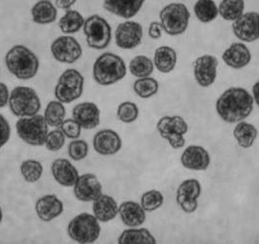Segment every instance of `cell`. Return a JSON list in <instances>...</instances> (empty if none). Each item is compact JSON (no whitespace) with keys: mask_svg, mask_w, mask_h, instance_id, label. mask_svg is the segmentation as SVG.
Segmentation results:
<instances>
[{"mask_svg":"<svg viewBox=\"0 0 259 244\" xmlns=\"http://www.w3.org/2000/svg\"><path fill=\"white\" fill-rule=\"evenodd\" d=\"M16 130L21 140L29 146H44L48 134V123L44 116L35 115L21 117L16 123Z\"/></svg>","mask_w":259,"mask_h":244,"instance_id":"7","label":"cell"},{"mask_svg":"<svg viewBox=\"0 0 259 244\" xmlns=\"http://www.w3.org/2000/svg\"><path fill=\"white\" fill-rule=\"evenodd\" d=\"M92 208L95 217L103 223L112 221L118 215L119 210L116 200L112 196L104 193L93 201Z\"/></svg>","mask_w":259,"mask_h":244,"instance_id":"24","label":"cell"},{"mask_svg":"<svg viewBox=\"0 0 259 244\" xmlns=\"http://www.w3.org/2000/svg\"><path fill=\"white\" fill-rule=\"evenodd\" d=\"M85 23L82 14L77 10H67L59 21V27L65 34L70 36L78 32Z\"/></svg>","mask_w":259,"mask_h":244,"instance_id":"29","label":"cell"},{"mask_svg":"<svg viewBox=\"0 0 259 244\" xmlns=\"http://www.w3.org/2000/svg\"><path fill=\"white\" fill-rule=\"evenodd\" d=\"M100 221L94 214L81 213L72 219L67 226L69 237L78 243L88 244L95 242L101 234Z\"/></svg>","mask_w":259,"mask_h":244,"instance_id":"5","label":"cell"},{"mask_svg":"<svg viewBox=\"0 0 259 244\" xmlns=\"http://www.w3.org/2000/svg\"><path fill=\"white\" fill-rule=\"evenodd\" d=\"M135 93L142 99H148L157 94L159 83L155 78L147 77L139 78L134 83Z\"/></svg>","mask_w":259,"mask_h":244,"instance_id":"35","label":"cell"},{"mask_svg":"<svg viewBox=\"0 0 259 244\" xmlns=\"http://www.w3.org/2000/svg\"><path fill=\"white\" fill-rule=\"evenodd\" d=\"M72 117L83 129L91 130L101 122V111L93 102L77 103L72 110Z\"/></svg>","mask_w":259,"mask_h":244,"instance_id":"17","label":"cell"},{"mask_svg":"<svg viewBox=\"0 0 259 244\" xmlns=\"http://www.w3.org/2000/svg\"><path fill=\"white\" fill-rule=\"evenodd\" d=\"M73 187L75 197L83 202H93L103 193L102 184L94 174H83L79 176Z\"/></svg>","mask_w":259,"mask_h":244,"instance_id":"16","label":"cell"},{"mask_svg":"<svg viewBox=\"0 0 259 244\" xmlns=\"http://www.w3.org/2000/svg\"><path fill=\"white\" fill-rule=\"evenodd\" d=\"M21 174L26 183L33 184L38 182L43 174L42 164L35 159H27L21 164Z\"/></svg>","mask_w":259,"mask_h":244,"instance_id":"36","label":"cell"},{"mask_svg":"<svg viewBox=\"0 0 259 244\" xmlns=\"http://www.w3.org/2000/svg\"><path fill=\"white\" fill-rule=\"evenodd\" d=\"M127 66L116 54L105 52L97 58L93 65V77L102 86L115 84L126 77Z\"/></svg>","mask_w":259,"mask_h":244,"instance_id":"3","label":"cell"},{"mask_svg":"<svg viewBox=\"0 0 259 244\" xmlns=\"http://www.w3.org/2000/svg\"><path fill=\"white\" fill-rule=\"evenodd\" d=\"M51 53L54 59L60 63L74 64L81 58L83 50L77 39L66 34L53 41Z\"/></svg>","mask_w":259,"mask_h":244,"instance_id":"11","label":"cell"},{"mask_svg":"<svg viewBox=\"0 0 259 244\" xmlns=\"http://www.w3.org/2000/svg\"><path fill=\"white\" fill-rule=\"evenodd\" d=\"M254 100L248 91L231 87L224 91L217 101V112L222 120L228 123L241 122L253 110Z\"/></svg>","mask_w":259,"mask_h":244,"instance_id":"1","label":"cell"},{"mask_svg":"<svg viewBox=\"0 0 259 244\" xmlns=\"http://www.w3.org/2000/svg\"><path fill=\"white\" fill-rule=\"evenodd\" d=\"M218 65L219 61L212 55H203L197 58L193 64L197 83L202 87L212 85L218 76Z\"/></svg>","mask_w":259,"mask_h":244,"instance_id":"15","label":"cell"},{"mask_svg":"<svg viewBox=\"0 0 259 244\" xmlns=\"http://www.w3.org/2000/svg\"><path fill=\"white\" fill-rule=\"evenodd\" d=\"M178 56L169 46H161L157 48L154 53L153 63L156 68L162 74H168L172 72L177 65Z\"/></svg>","mask_w":259,"mask_h":244,"instance_id":"27","label":"cell"},{"mask_svg":"<svg viewBox=\"0 0 259 244\" xmlns=\"http://www.w3.org/2000/svg\"><path fill=\"white\" fill-rule=\"evenodd\" d=\"M11 127L7 119L0 115V149L4 147L10 139Z\"/></svg>","mask_w":259,"mask_h":244,"instance_id":"42","label":"cell"},{"mask_svg":"<svg viewBox=\"0 0 259 244\" xmlns=\"http://www.w3.org/2000/svg\"><path fill=\"white\" fill-rule=\"evenodd\" d=\"M245 11L244 0H221L219 5V15L228 22H234L239 19Z\"/></svg>","mask_w":259,"mask_h":244,"instance_id":"31","label":"cell"},{"mask_svg":"<svg viewBox=\"0 0 259 244\" xmlns=\"http://www.w3.org/2000/svg\"><path fill=\"white\" fill-rule=\"evenodd\" d=\"M164 203V196L159 191H149L143 194L141 199V205L143 209L148 212L155 211Z\"/></svg>","mask_w":259,"mask_h":244,"instance_id":"38","label":"cell"},{"mask_svg":"<svg viewBox=\"0 0 259 244\" xmlns=\"http://www.w3.org/2000/svg\"><path fill=\"white\" fill-rule=\"evenodd\" d=\"M159 17L163 30L168 36L177 37L184 33L187 29L190 12L185 4L174 2L166 5L161 10Z\"/></svg>","mask_w":259,"mask_h":244,"instance_id":"4","label":"cell"},{"mask_svg":"<svg viewBox=\"0 0 259 244\" xmlns=\"http://www.w3.org/2000/svg\"><path fill=\"white\" fill-rule=\"evenodd\" d=\"M93 146L99 154L113 155L121 150L122 140L114 130L104 129L94 136Z\"/></svg>","mask_w":259,"mask_h":244,"instance_id":"18","label":"cell"},{"mask_svg":"<svg viewBox=\"0 0 259 244\" xmlns=\"http://www.w3.org/2000/svg\"><path fill=\"white\" fill-rule=\"evenodd\" d=\"M119 244H155V237L146 229L125 230L118 238Z\"/></svg>","mask_w":259,"mask_h":244,"instance_id":"28","label":"cell"},{"mask_svg":"<svg viewBox=\"0 0 259 244\" xmlns=\"http://www.w3.org/2000/svg\"><path fill=\"white\" fill-rule=\"evenodd\" d=\"M252 95H253V100L259 107V80L255 82V84L252 87Z\"/></svg>","mask_w":259,"mask_h":244,"instance_id":"46","label":"cell"},{"mask_svg":"<svg viewBox=\"0 0 259 244\" xmlns=\"http://www.w3.org/2000/svg\"><path fill=\"white\" fill-rule=\"evenodd\" d=\"M5 64L14 77L22 80L31 79L37 75V56L25 45H15L5 56Z\"/></svg>","mask_w":259,"mask_h":244,"instance_id":"2","label":"cell"},{"mask_svg":"<svg viewBox=\"0 0 259 244\" xmlns=\"http://www.w3.org/2000/svg\"><path fill=\"white\" fill-rule=\"evenodd\" d=\"M2 219H3V213H2V209H1V207H0V224H1V222H2Z\"/></svg>","mask_w":259,"mask_h":244,"instance_id":"47","label":"cell"},{"mask_svg":"<svg viewBox=\"0 0 259 244\" xmlns=\"http://www.w3.org/2000/svg\"><path fill=\"white\" fill-rule=\"evenodd\" d=\"M232 29L236 38L243 42L251 43L259 39V13L246 12L234 21Z\"/></svg>","mask_w":259,"mask_h":244,"instance_id":"13","label":"cell"},{"mask_svg":"<svg viewBox=\"0 0 259 244\" xmlns=\"http://www.w3.org/2000/svg\"><path fill=\"white\" fill-rule=\"evenodd\" d=\"M196 18L204 23H210L219 16V7L213 0H197L194 4Z\"/></svg>","mask_w":259,"mask_h":244,"instance_id":"32","label":"cell"},{"mask_svg":"<svg viewBox=\"0 0 259 244\" xmlns=\"http://www.w3.org/2000/svg\"><path fill=\"white\" fill-rule=\"evenodd\" d=\"M143 38V26L135 21L119 24L115 30L116 45L124 50H131L141 45Z\"/></svg>","mask_w":259,"mask_h":244,"instance_id":"12","label":"cell"},{"mask_svg":"<svg viewBox=\"0 0 259 244\" xmlns=\"http://www.w3.org/2000/svg\"><path fill=\"white\" fill-rule=\"evenodd\" d=\"M10 92L7 85L3 82H0V109L5 108L9 103Z\"/></svg>","mask_w":259,"mask_h":244,"instance_id":"44","label":"cell"},{"mask_svg":"<svg viewBox=\"0 0 259 244\" xmlns=\"http://www.w3.org/2000/svg\"><path fill=\"white\" fill-rule=\"evenodd\" d=\"M77 0H56V5L58 8L63 10H69Z\"/></svg>","mask_w":259,"mask_h":244,"instance_id":"45","label":"cell"},{"mask_svg":"<svg viewBox=\"0 0 259 244\" xmlns=\"http://www.w3.org/2000/svg\"><path fill=\"white\" fill-rule=\"evenodd\" d=\"M32 21L38 25H49L57 20L58 10L51 1H37L31 8Z\"/></svg>","mask_w":259,"mask_h":244,"instance_id":"26","label":"cell"},{"mask_svg":"<svg viewBox=\"0 0 259 244\" xmlns=\"http://www.w3.org/2000/svg\"><path fill=\"white\" fill-rule=\"evenodd\" d=\"M84 90V77L75 68H68L59 77L55 87V97L63 103H70L78 100Z\"/></svg>","mask_w":259,"mask_h":244,"instance_id":"8","label":"cell"},{"mask_svg":"<svg viewBox=\"0 0 259 244\" xmlns=\"http://www.w3.org/2000/svg\"><path fill=\"white\" fill-rule=\"evenodd\" d=\"M185 168L196 171L207 170L210 164V157L207 151L201 146H189L183 152L181 158Z\"/></svg>","mask_w":259,"mask_h":244,"instance_id":"20","label":"cell"},{"mask_svg":"<svg viewBox=\"0 0 259 244\" xmlns=\"http://www.w3.org/2000/svg\"><path fill=\"white\" fill-rule=\"evenodd\" d=\"M111 26L108 22L99 15H92L85 20L83 32L88 46L95 50L106 48L112 38Z\"/></svg>","mask_w":259,"mask_h":244,"instance_id":"9","label":"cell"},{"mask_svg":"<svg viewBox=\"0 0 259 244\" xmlns=\"http://www.w3.org/2000/svg\"><path fill=\"white\" fill-rule=\"evenodd\" d=\"M65 115L66 111L64 103L58 100L49 102L44 112L46 122L52 127H60L65 120Z\"/></svg>","mask_w":259,"mask_h":244,"instance_id":"33","label":"cell"},{"mask_svg":"<svg viewBox=\"0 0 259 244\" xmlns=\"http://www.w3.org/2000/svg\"><path fill=\"white\" fill-rule=\"evenodd\" d=\"M89 146L84 140L75 139L70 142L68 146V154L71 159L75 161H80L88 155Z\"/></svg>","mask_w":259,"mask_h":244,"instance_id":"40","label":"cell"},{"mask_svg":"<svg viewBox=\"0 0 259 244\" xmlns=\"http://www.w3.org/2000/svg\"><path fill=\"white\" fill-rule=\"evenodd\" d=\"M202 187L198 180L183 181L177 191V202L185 213H193L198 208Z\"/></svg>","mask_w":259,"mask_h":244,"instance_id":"14","label":"cell"},{"mask_svg":"<svg viewBox=\"0 0 259 244\" xmlns=\"http://www.w3.org/2000/svg\"><path fill=\"white\" fill-rule=\"evenodd\" d=\"M118 214L122 220L123 224L127 227L136 228L142 226L145 222V210L143 206L136 201H124L119 206Z\"/></svg>","mask_w":259,"mask_h":244,"instance_id":"25","label":"cell"},{"mask_svg":"<svg viewBox=\"0 0 259 244\" xmlns=\"http://www.w3.org/2000/svg\"><path fill=\"white\" fill-rule=\"evenodd\" d=\"M162 31H163V27L161 26V23L159 22H151L150 26L148 28V36L150 37V39H159L162 37Z\"/></svg>","mask_w":259,"mask_h":244,"instance_id":"43","label":"cell"},{"mask_svg":"<svg viewBox=\"0 0 259 244\" xmlns=\"http://www.w3.org/2000/svg\"><path fill=\"white\" fill-rule=\"evenodd\" d=\"M8 104L14 116L20 118L35 116L41 109L38 94L27 86L15 87L10 93Z\"/></svg>","mask_w":259,"mask_h":244,"instance_id":"6","label":"cell"},{"mask_svg":"<svg viewBox=\"0 0 259 244\" xmlns=\"http://www.w3.org/2000/svg\"><path fill=\"white\" fill-rule=\"evenodd\" d=\"M35 211L41 221L51 222L64 212V203L57 195L46 194L36 201Z\"/></svg>","mask_w":259,"mask_h":244,"instance_id":"19","label":"cell"},{"mask_svg":"<svg viewBox=\"0 0 259 244\" xmlns=\"http://www.w3.org/2000/svg\"><path fill=\"white\" fill-rule=\"evenodd\" d=\"M65 138L66 137L61 129L53 130L48 132L44 146L50 152H58L65 146Z\"/></svg>","mask_w":259,"mask_h":244,"instance_id":"39","label":"cell"},{"mask_svg":"<svg viewBox=\"0 0 259 244\" xmlns=\"http://www.w3.org/2000/svg\"><path fill=\"white\" fill-rule=\"evenodd\" d=\"M233 134L240 147L248 149L253 145L257 137V129L248 122L241 121L234 128Z\"/></svg>","mask_w":259,"mask_h":244,"instance_id":"30","label":"cell"},{"mask_svg":"<svg viewBox=\"0 0 259 244\" xmlns=\"http://www.w3.org/2000/svg\"><path fill=\"white\" fill-rule=\"evenodd\" d=\"M38 1H41V0H38ZM47 1H51V0H47Z\"/></svg>","mask_w":259,"mask_h":244,"instance_id":"48","label":"cell"},{"mask_svg":"<svg viewBox=\"0 0 259 244\" xmlns=\"http://www.w3.org/2000/svg\"><path fill=\"white\" fill-rule=\"evenodd\" d=\"M51 171L56 182L64 187H73L79 178L77 169L65 158L56 159L52 163Z\"/></svg>","mask_w":259,"mask_h":244,"instance_id":"21","label":"cell"},{"mask_svg":"<svg viewBox=\"0 0 259 244\" xmlns=\"http://www.w3.org/2000/svg\"><path fill=\"white\" fill-rule=\"evenodd\" d=\"M157 129L160 136L166 139L172 149L179 150L184 147V135L188 131V125L182 116L162 117L157 123Z\"/></svg>","mask_w":259,"mask_h":244,"instance_id":"10","label":"cell"},{"mask_svg":"<svg viewBox=\"0 0 259 244\" xmlns=\"http://www.w3.org/2000/svg\"><path fill=\"white\" fill-rule=\"evenodd\" d=\"M129 69L134 77L139 78L150 77L154 71V63L150 58L139 55L130 62Z\"/></svg>","mask_w":259,"mask_h":244,"instance_id":"34","label":"cell"},{"mask_svg":"<svg viewBox=\"0 0 259 244\" xmlns=\"http://www.w3.org/2000/svg\"><path fill=\"white\" fill-rule=\"evenodd\" d=\"M145 0H104V8L123 19H131L139 13Z\"/></svg>","mask_w":259,"mask_h":244,"instance_id":"23","label":"cell"},{"mask_svg":"<svg viewBox=\"0 0 259 244\" xmlns=\"http://www.w3.org/2000/svg\"><path fill=\"white\" fill-rule=\"evenodd\" d=\"M222 60L228 66L240 69L250 63L251 54L244 43L235 42L223 52Z\"/></svg>","mask_w":259,"mask_h":244,"instance_id":"22","label":"cell"},{"mask_svg":"<svg viewBox=\"0 0 259 244\" xmlns=\"http://www.w3.org/2000/svg\"><path fill=\"white\" fill-rule=\"evenodd\" d=\"M139 108L133 102H123L119 104L117 109V117L120 121L124 123H132L136 121L139 117Z\"/></svg>","mask_w":259,"mask_h":244,"instance_id":"37","label":"cell"},{"mask_svg":"<svg viewBox=\"0 0 259 244\" xmlns=\"http://www.w3.org/2000/svg\"><path fill=\"white\" fill-rule=\"evenodd\" d=\"M65 137L71 140L79 139L81 135V129L82 127L79 125L77 121H75L73 118L65 119L62 125L60 126Z\"/></svg>","mask_w":259,"mask_h":244,"instance_id":"41","label":"cell"}]
</instances>
